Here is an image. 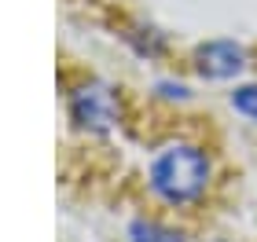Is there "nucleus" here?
<instances>
[{
  "label": "nucleus",
  "instance_id": "nucleus-1",
  "mask_svg": "<svg viewBox=\"0 0 257 242\" xmlns=\"http://www.w3.org/2000/svg\"><path fill=\"white\" fill-rule=\"evenodd\" d=\"M209 183V158L191 143L166 147L155 161H151V187L173 205L195 202Z\"/></svg>",
  "mask_w": 257,
  "mask_h": 242
},
{
  "label": "nucleus",
  "instance_id": "nucleus-2",
  "mask_svg": "<svg viewBox=\"0 0 257 242\" xmlns=\"http://www.w3.org/2000/svg\"><path fill=\"white\" fill-rule=\"evenodd\" d=\"M70 114H74V121L81 129L88 132H107L118 125L121 118V107H118V96L99 85V81H92V85H81L74 96H70Z\"/></svg>",
  "mask_w": 257,
  "mask_h": 242
},
{
  "label": "nucleus",
  "instance_id": "nucleus-3",
  "mask_svg": "<svg viewBox=\"0 0 257 242\" xmlns=\"http://www.w3.org/2000/svg\"><path fill=\"white\" fill-rule=\"evenodd\" d=\"M195 66H198V74L209 77V81H224V77H235L242 66H246V52H242L235 41H206L202 48L195 52Z\"/></svg>",
  "mask_w": 257,
  "mask_h": 242
},
{
  "label": "nucleus",
  "instance_id": "nucleus-4",
  "mask_svg": "<svg viewBox=\"0 0 257 242\" xmlns=\"http://www.w3.org/2000/svg\"><path fill=\"white\" fill-rule=\"evenodd\" d=\"M128 238L133 242H184L180 231H173V227L158 224V220H136L128 227Z\"/></svg>",
  "mask_w": 257,
  "mask_h": 242
},
{
  "label": "nucleus",
  "instance_id": "nucleus-5",
  "mask_svg": "<svg viewBox=\"0 0 257 242\" xmlns=\"http://www.w3.org/2000/svg\"><path fill=\"white\" fill-rule=\"evenodd\" d=\"M231 107H235L239 114H246V118L257 121V85H246V88L231 92Z\"/></svg>",
  "mask_w": 257,
  "mask_h": 242
},
{
  "label": "nucleus",
  "instance_id": "nucleus-6",
  "mask_svg": "<svg viewBox=\"0 0 257 242\" xmlns=\"http://www.w3.org/2000/svg\"><path fill=\"white\" fill-rule=\"evenodd\" d=\"M162 96H169V99H188V88H184V85H162Z\"/></svg>",
  "mask_w": 257,
  "mask_h": 242
}]
</instances>
